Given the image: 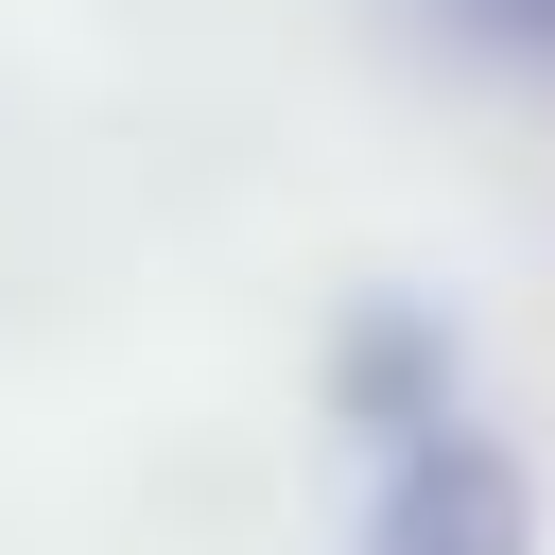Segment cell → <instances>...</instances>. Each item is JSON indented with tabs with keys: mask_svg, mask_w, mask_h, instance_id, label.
<instances>
[{
	"mask_svg": "<svg viewBox=\"0 0 555 555\" xmlns=\"http://www.w3.org/2000/svg\"><path fill=\"white\" fill-rule=\"evenodd\" d=\"M434 35H468L503 69H555V0H434Z\"/></svg>",
	"mask_w": 555,
	"mask_h": 555,
	"instance_id": "3957f363",
	"label": "cell"
},
{
	"mask_svg": "<svg viewBox=\"0 0 555 555\" xmlns=\"http://www.w3.org/2000/svg\"><path fill=\"white\" fill-rule=\"evenodd\" d=\"M330 416L364 434V468H382V451H416V434H451V416H468V347H451V312L364 295V312L330 330Z\"/></svg>",
	"mask_w": 555,
	"mask_h": 555,
	"instance_id": "7a4b0ae2",
	"label": "cell"
},
{
	"mask_svg": "<svg viewBox=\"0 0 555 555\" xmlns=\"http://www.w3.org/2000/svg\"><path fill=\"white\" fill-rule=\"evenodd\" d=\"M364 555H538V486H520V451H503L486 416L382 451V486H364Z\"/></svg>",
	"mask_w": 555,
	"mask_h": 555,
	"instance_id": "6da1fadb",
	"label": "cell"
}]
</instances>
